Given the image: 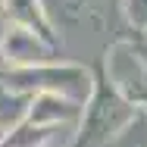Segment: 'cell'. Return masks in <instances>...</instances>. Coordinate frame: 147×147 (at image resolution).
I'll use <instances>...</instances> for the list:
<instances>
[{"mask_svg": "<svg viewBox=\"0 0 147 147\" xmlns=\"http://www.w3.org/2000/svg\"><path fill=\"white\" fill-rule=\"evenodd\" d=\"M53 28H103L100 0H44Z\"/></svg>", "mask_w": 147, "mask_h": 147, "instance_id": "cell-5", "label": "cell"}, {"mask_svg": "<svg viewBox=\"0 0 147 147\" xmlns=\"http://www.w3.org/2000/svg\"><path fill=\"white\" fill-rule=\"evenodd\" d=\"M6 28H9V19H6V0H0V38H3Z\"/></svg>", "mask_w": 147, "mask_h": 147, "instance_id": "cell-12", "label": "cell"}, {"mask_svg": "<svg viewBox=\"0 0 147 147\" xmlns=\"http://www.w3.org/2000/svg\"><path fill=\"white\" fill-rule=\"evenodd\" d=\"M138 113L135 103H128L107 78H97L94 97L85 107V116L78 122L72 147H113L116 135L125 128V122Z\"/></svg>", "mask_w": 147, "mask_h": 147, "instance_id": "cell-2", "label": "cell"}, {"mask_svg": "<svg viewBox=\"0 0 147 147\" xmlns=\"http://www.w3.org/2000/svg\"><path fill=\"white\" fill-rule=\"evenodd\" d=\"M31 100L28 94H19L13 91L6 82H0V128L3 131H13L16 125H22L28 119V110H31Z\"/></svg>", "mask_w": 147, "mask_h": 147, "instance_id": "cell-8", "label": "cell"}, {"mask_svg": "<svg viewBox=\"0 0 147 147\" xmlns=\"http://www.w3.org/2000/svg\"><path fill=\"white\" fill-rule=\"evenodd\" d=\"M53 53H57V47L50 41H44L41 34L22 28V25H9L0 38V57L9 69H34V66L57 63Z\"/></svg>", "mask_w": 147, "mask_h": 147, "instance_id": "cell-4", "label": "cell"}, {"mask_svg": "<svg viewBox=\"0 0 147 147\" xmlns=\"http://www.w3.org/2000/svg\"><path fill=\"white\" fill-rule=\"evenodd\" d=\"M103 78L135 107H147V50L116 41L103 57Z\"/></svg>", "mask_w": 147, "mask_h": 147, "instance_id": "cell-3", "label": "cell"}, {"mask_svg": "<svg viewBox=\"0 0 147 147\" xmlns=\"http://www.w3.org/2000/svg\"><path fill=\"white\" fill-rule=\"evenodd\" d=\"M6 85L19 94H59V97H69L82 107H88V100L94 97V75L85 66H75V63H47V66H34V69H9Z\"/></svg>", "mask_w": 147, "mask_h": 147, "instance_id": "cell-1", "label": "cell"}, {"mask_svg": "<svg viewBox=\"0 0 147 147\" xmlns=\"http://www.w3.org/2000/svg\"><path fill=\"white\" fill-rule=\"evenodd\" d=\"M113 147H147V107H138V113L116 135Z\"/></svg>", "mask_w": 147, "mask_h": 147, "instance_id": "cell-10", "label": "cell"}, {"mask_svg": "<svg viewBox=\"0 0 147 147\" xmlns=\"http://www.w3.org/2000/svg\"><path fill=\"white\" fill-rule=\"evenodd\" d=\"M53 131L57 128H50V125H38V122L25 119L22 125H16L13 131H6L3 147H41V144H47L53 138Z\"/></svg>", "mask_w": 147, "mask_h": 147, "instance_id": "cell-9", "label": "cell"}, {"mask_svg": "<svg viewBox=\"0 0 147 147\" xmlns=\"http://www.w3.org/2000/svg\"><path fill=\"white\" fill-rule=\"evenodd\" d=\"M3 138H6V131H3V128H0V147H3Z\"/></svg>", "mask_w": 147, "mask_h": 147, "instance_id": "cell-13", "label": "cell"}, {"mask_svg": "<svg viewBox=\"0 0 147 147\" xmlns=\"http://www.w3.org/2000/svg\"><path fill=\"white\" fill-rule=\"evenodd\" d=\"M144 38H147V31H144Z\"/></svg>", "mask_w": 147, "mask_h": 147, "instance_id": "cell-14", "label": "cell"}, {"mask_svg": "<svg viewBox=\"0 0 147 147\" xmlns=\"http://www.w3.org/2000/svg\"><path fill=\"white\" fill-rule=\"evenodd\" d=\"M122 13L138 31H147V0H122Z\"/></svg>", "mask_w": 147, "mask_h": 147, "instance_id": "cell-11", "label": "cell"}, {"mask_svg": "<svg viewBox=\"0 0 147 147\" xmlns=\"http://www.w3.org/2000/svg\"><path fill=\"white\" fill-rule=\"evenodd\" d=\"M82 116H85V107L69 100V97H59V94H38L31 100V110H28V122L50 125V128L82 122Z\"/></svg>", "mask_w": 147, "mask_h": 147, "instance_id": "cell-6", "label": "cell"}, {"mask_svg": "<svg viewBox=\"0 0 147 147\" xmlns=\"http://www.w3.org/2000/svg\"><path fill=\"white\" fill-rule=\"evenodd\" d=\"M6 19H9V25H22V28L41 34L44 41H50L57 47L59 34L50 22V13H47L44 0H6Z\"/></svg>", "mask_w": 147, "mask_h": 147, "instance_id": "cell-7", "label": "cell"}]
</instances>
